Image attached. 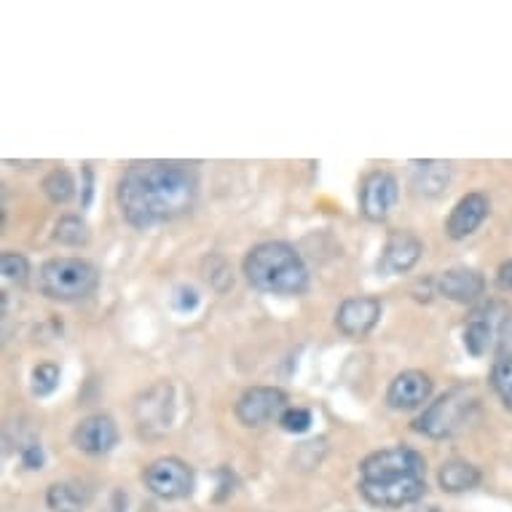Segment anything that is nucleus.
Returning a JSON list of instances; mask_svg holds the SVG:
<instances>
[{"mask_svg": "<svg viewBox=\"0 0 512 512\" xmlns=\"http://www.w3.org/2000/svg\"><path fill=\"white\" fill-rule=\"evenodd\" d=\"M73 445L89 456L110 454L118 445V427L108 413H92L73 429Z\"/></svg>", "mask_w": 512, "mask_h": 512, "instance_id": "12", "label": "nucleus"}, {"mask_svg": "<svg viewBox=\"0 0 512 512\" xmlns=\"http://www.w3.org/2000/svg\"><path fill=\"white\" fill-rule=\"evenodd\" d=\"M397 196H400L397 177L392 172L376 169L360 185V212L368 220L378 223V220H384L392 212V207L397 204Z\"/></svg>", "mask_w": 512, "mask_h": 512, "instance_id": "11", "label": "nucleus"}, {"mask_svg": "<svg viewBox=\"0 0 512 512\" xmlns=\"http://www.w3.org/2000/svg\"><path fill=\"white\" fill-rule=\"evenodd\" d=\"M499 346H502V354H512V317L507 319V325H504Z\"/></svg>", "mask_w": 512, "mask_h": 512, "instance_id": "29", "label": "nucleus"}, {"mask_svg": "<svg viewBox=\"0 0 512 512\" xmlns=\"http://www.w3.org/2000/svg\"><path fill=\"white\" fill-rule=\"evenodd\" d=\"M143 480L145 488L159 499H183L194 491V470L177 456H161L148 464Z\"/></svg>", "mask_w": 512, "mask_h": 512, "instance_id": "6", "label": "nucleus"}, {"mask_svg": "<svg viewBox=\"0 0 512 512\" xmlns=\"http://www.w3.org/2000/svg\"><path fill=\"white\" fill-rule=\"evenodd\" d=\"M84 175H86V188H84V191H86V199H84V204H86V207H89V202H92V164H86V167H84Z\"/></svg>", "mask_w": 512, "mask_h": 512, "instance_id": "30", "label": "nucleus"}, {"mask_svg": "<svg viewBox=\"0 0 512 512\" xmlns=\"http://www.w3.org/2000/svg\"><path fill=\"white\" fill-rule=\"evenodd\" d=\"M54 242L65 244V247H81V244L89 242V226H86V220L78 218V215L59 218V223L54 226Z\"/></svg>", "mask_w": 512, "mask_h": 512, "instance_id": "22", "label": "nucleus"}, {"mask_svg": "<svg viewBox=\"0 0 512 512\" xmlns=\"http://www.w3.org/2000/svg\"><path fill=\"white\" fill-rule=\"evenodd\" d=\"M59 387V368L54 362H41L35 365L30 373V389L35 397H49L54 395Z\"/></svg>", "mask_w": 512, "mask_h": 512, "instance_id": "24", "label": "nucleus"}, {"mask_svg": "<svg viewBox=\"0 0 512 512\" xmlns=\"http://www.w3.org/2000/svg\"><path fill=\"white\" fill-rule=\"evenodd\" d=\"M432 395V378L421 370H403L392 378L387 389V403L395 411H416Z\"/></svg>", "mask_w": 512, "mask_h": 512, "instance_id": "15", "label": "nucleus"}, {"mask_svg": "<svg viewBox=\"0 0 512 512\" xmlns=\"http://www.w3.org/2000/svg\"><path fill=\"white\" fill-rule=\"evenodd\" d=\"M427 491L424 478H395V480H360V494L376 507H405V504L419 502Z\"/></svg>", "mask_w": 512, "mask_h": 512, "instance_id": "10", "label": "nucleus"}, {"mask_svg": "<svg viewBox=\"0 0 512 512\" xmlns=\"http://www.w3.org/2000/svg\"><path fill=\"white\" fill-rule=\"evenodd\" d=\"M416 512H443V510H440V507H421V510Z\"/></svg>", "mask_w": 512, "mask_h": 512, "instance_id": "31", "label": "nucleus"}, {"mask_svg": "<svg viewBox=\"0 0 512 512\" xmlns=\"http://www.w3.org/2000/svg\"><path fill=\"white\" fill-rule=\"evenodd\" d=\"M488 210L491 204L483 194H467L462 196L456 207L448 215V223H445V234L451 236L454 242H462L467 236H472L483 226V220L488 218Z\"/></svg>", "mask_w": 512, "mask_h": 512, "instance_id": "16", "label": "nucleus"}, {"mask_svg": "<svg viewBox=\"0 0 512 512\" xmlns=\"http://www.w3.org/2000/svg\"><path fill=\"white\" fill-rule=\"evenodd\" d=\"M381 319V301L373 295L349 298L338 306L336 325L346 338H365Z\"/></svg>", "mask_w": 512, "mask_h": 512, "instance_id": "14", "label": "nucleus"}, {"mask_svg": "<svg viewBox=\"0 0 512 512\" xmlns=\"http://www.w3.org/2000/svg\"><path fill=\"white\" fill-rule=\"evenodd\" d=\"M496 279H499V285L507 287V290H512V261H504L502 266H499V271H496Z\"/></svg>", "mask_w": 512, "mask_h": 512, "instance_id": "28", "label": "nucleus"}, {"mask_svg": "<svg viewBox=\"0 0 512 512\" xmlns=\"http://www.w3.org/2000/svg\"><path fill=\"white\" fill-rule=\"evenodd\" d=\"M247 282L269 295H301L309 287V269L287 242H263L242 263Z\"/></svg>", "mask_w": 512, "mask_h": 512, "instance_id": "2", "label": "nucleus"}, {"mask_svg": "<svg viewBox=\"0 0 512 512\" xmlns=\"http://www.w3.org/2000/svg\"><path fill=\"white\" fill-rule=\"evenodd\" d=\"M282 429L290 432V435H303L306 429L311 427V413L306 408H287L282 413V419H279Z\"/></svg>", "mask_w": 512, "mask_h": 512, "instance_id": "26", "label": "nucleus"}, {"mask_svg": "<svg viewBox=\"0 0 512 512\" xmlns=\"http://www.w3.org/2000/svg\"><path fill=\"white\" fill-rule=\"evenodd\" d=\"M480 397L472 387H456L437 397L435 403L427 405L424 413L416 419V432L429 440H445V437L459 435L478 413Z\"/></svg>", "mask_w": 512, "mask_h": 512, "instance_id": "3", "label": "nucleus"}, {"mask_svg": "<svg viewBox=\"0 0 512 512\" xmlns=\"http://www.w3.org/2000/svg\"><path fill=\"white\" fill-rule=\"evenodd\" d=\"M483 290H486L483 274L475 269H467V266L443 271L440 279H437V293L454 303H475L483 295Z\"/></svg>", "mask_w": 512, "mask_h": 512, "instance_id": "17", "label": "nucleus"}, {"mask_svg": "<svg viewBox=\"0 0 512 512\" xmlns=\"http://www.w3.org/2000/svg\"><path fill=\"white\" fill-rule=\"evenodd\" d=\"M491 387H494V392L504 403V408H510L512 411V354H502V357L494 362V370H491Z\"/></svg>", "mask_w": 512, "mask_h": 512, "instance_id": "23", "label": "nucleus"}, {"mask_svg": "<svg viewBox=\"0 0 512 512\" xmlns=\"http://www.w3.org/2000/svg\"><path fill=\"white\" fill-rule=\"evenodd\" d=\"M0 271H3V279L6 282H14V285H25L27 277H30V261L17 250H6L0 255Z\"/></svg>", "mask_w": 512, "mask_h": 512, "instance_id": "25", "label": "nucleus"}, {"mask_svg": "<svg viewBox=\"0 0 512 512\" xmlns=\"http://www.w3.org/2000/svg\"><path fill=\"white\" fill-rule=\"evenodd\" d=\"M89 496L76 483H54L46 491V504L51 512H84Z\"/></svg>", "mask_w": 512, "mask_h": 512, "instance_id": "20", "label": "nucleus"}, {"mask_svg": "<svg viewBox=\"0 0 512 512\" xmlns=\"http://www.w3.org/2000/svg\"><path fill=\"white\" fill-rule=\"evenodd\" d=\"M199 194L194 169L177 161H135L118 183V207L126 223L151 228L183 218Z\"/></svg>", "mask_w": 512, "mask_h": 512, "instance_id": "1", "label": "nucleus"}, {"mask_svg": "<svg viewBox=\"0 0 512 512\" xmlns=\"http://www.w3.org/2000/svg\"><path fill=\"white\" fill-rule=\"evenodd\" d=\"M421 252H424V244H421L419 236L411 234V231H392L384 250H381V258H378V271L384 277L405 274L419 263Z\"/></svg>", "mask_w": 512, "mask_h": 512, "instance_id": "13", "label": "nucleus"}, {"mask_svg": "<svg viewBox=\"0 0 512 512\" xmlns=\"http://www.w3.org/2000/svg\"><path fill=\"white\" fill-rule=\"evenodd\" d=\"M135 419L140 432L145 435H161L172 427L175 419V389L169 381L153 384L148 392L137 397L135 403Z\"/></svg>", "mask_w": 512, "mask_h": 512, "instance_id": "8", "label": "nucleus"}, {"mask_svg": "<svg viewBox=\"0 0 512 512\" xmlns=\"http://www.w3.org/2000/svg\"><path fill=\"white\" fill-rule=\"evenodd\" d=\"M427 462L419 451L397 445L384 448L362 459L360 480H395V478H424Z\"/></svg>", "mask_w": 512, "mask_h": 512, "instance_id": "5", "label": "nucleus"}, {"mask_svg": "<svg viewBox=\"0 0 512 512\" xmlns=\"http://www.w3.org/2000/svg\"><path fill=\"white\" fill-rule=\"evenodd\" d=\"M43 194L49 196V202L68 204L76 194V180L68 169H51L49 175L43 177Z\"/></svg>", "mask_w": 512, "mask_h": 512, "instance_id": "21", "label": "nucleus"}, {"mask_svg": "<svg viewBox=\"0 0 512 512\" xmlns=\"http://www.w3.org/2000/svg\"><path fill=\"white\" fill-rule=\"evenodd\" d=\"M287 411V395L277 387H252L236 400V419L244 427H263L274 419H282Z\"/></svg>", "mask_w": 512, "mask_h": 512, "instance_id": "9", "label": "nucleus"}, {"mask_svg": "<svg viewBox=\"0 0 512 512\" xmlns=\"http://www.w3.org/2000/svg\"><path fill=\"white\" fill-rule=\"evenodd\" d=\"M413 185L424 196L443 194L445 185L451 180V167L445 161H411Z\"/></svg>", "mask_w": 512, "mask_h": 512, "instance_id": "18", "label": "nucleus"}, {"mask_svg": "<svg viewBox=\"0 0 512 512\" xmlns=\"http://www.w3.org/2000/svg\"><path fill=\"white\" fill-rule=\"evenodd\" d=\"M512 314L504 309L502 303H488L478 309L464 328V346L472 357H486L491 349L499 346L502 341V330Z\"/></svg>", "mask_w": 512, "mask_h": 512, "instance_id": "7", "label": "nucleus"}, {"mask_svg": "<svg viewBox=\"0 0 512 512\" xmlns=\"http://www.w3.org/2000/svg\"><path fill=\"white\" fill-rule=\"evenodd\" d=\"M43 462H46V456H43V448L38 443H30L22 451V464H25L27 470H41Z\"/></svg>", "mask_w": 512, "mask_h": 512, "instance_id": "27", "label": "nucleus"}, {"mask_svg": "<svg viewBox=\"0 0 512 512\" xmlns=\"http://www.w3.org/2000/svg\"><path fill=\"white\" fill-rule=\"evenodd\" d=\"M100 285V274L84 258H51L38 271V287L51 301H81Z\"/></svg>", "mask_w": 512, "mask_h": 512, "instance_id": "4", "label": "nucleus"}, {"mask_svg": "<svg viewBox=\"0 0 512 512\" xmlns=\"http://www.w3.org/2000/svg\"><path fill=\"white\" fill-rule=\"evenodd\" d=\"M437 480H440V486L448 494H462V491H470L480 483V470L475 464L464 462V459H451V462H445L437 472Z\"/></svg>", "mask_w": 512, "mask_h": 512, "instance_id": "19", "label": "nucleus"}]
</instances>
